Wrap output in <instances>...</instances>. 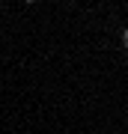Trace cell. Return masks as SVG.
I'll use <instances>...</instances> for the list:
<instances>
[{
  "label": "cell",
  "mask_w": 128,
  "mask_h": 134,
  "mask_svg": "<svg viewBox=\"0 0 128 134\" xmlns=\"http://www.w3.org/2000/svg\"><path fill=\"white\" fill-rule=\"evenodd\" d=\"M122 48H125V51H128V27H125V30H122Z\"/></svg>",
  "instance_id": "6da1fadb"
}]
</instances>
